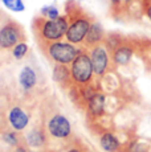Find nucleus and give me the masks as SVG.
I'll return each mask as SVG.
<instances>
[{
    "instance_id": "f257e3e1",
    "label": "nucleus",
    "mask_w": 151,
    "mask_h": 152,
    "mask_svg": "<svg viewBox=\"0 0 151 152\" xmlns=\"http://www.w3.org/2000/svg\"><path fill=\"white\" fill-rule=\"evenodd\" d=\"M31 124L29 104L8 82L0 83V126L24 132Z\"/></svg>"
},
{
    "instance_id": "f03ea898",
    "label": "nucleus",
    "mask_w": 151,
    "mask_h": 152,
    "mask_svg": "<svg viewBox=\"0 0 151 152\" xmlns=\"http://www.w3.org/2000/svg\"><path fill=\"white\" fill-rule=\"evenodd\" d=\"M41 119L48 136L49 152L61 150L74 139L70 121L56 103H52L51 99L43 103Z\"/></svg>"
},
{
    "instance_id": "7ed1b4c3",
    "label": "nucleus",
    "mask_w": 151,
    "mask_h": 152,
    "mask_svg": "<svg viewBox=\"0 0 151 152\" xmlns=\"http://www.w3.org/2000/svg\"><path fill=\"white\" fill-rule=\"evenodd\" d=\"M40 72L41 70L36 65L27 62L17 72L16 83L8 82L12 86V89L21 97L23 101H25L29 106L34 104L36 99L40 98V94L45 87L44 78Z\"/></svg>"
},
{
    "instance_id": "20e7f679",
    "label": "nucleus",
    "mask_w": 151,
    "mask_h": 152,
    "mask_svg": "<svg viewBox=\"0 0 151 152\" xmlns=\"http://www.w3.org/2000/svg\"><path fill=\"white\" fill-rule=\"evenodd\" d=\"M65 15L69 19V28L65 36L66 41L74 44L77 46H82L89 29H90L93 23L95 21L94 16L86 12L74 0H66Z\"/></svg>"
},
{
    "instance_id": "39448f33",
    "label": "nucleus",
    "mask_w": 151,
    "mask_h": 152,
    "mask_svg": "<svg viewBox=\"0 0 151 152\" xmlns=\"http://www.w3.org/2000/svg\"><path fill=\"white\" fill-rule=\"evenodd\" d=\"M69 28V19L66 15H61L59 19L51 20L43 16H36L32 21V32L37 45L53 41H61L66 36Z\"/></svg>"
},
{
    "instance_id": "423d86ee",
    "label": "nucleus",
    "mask_w": 151,
    "mask_h": 152,
    "mask_svg": "<svg viewBox=\"0 0 151 152\" xmlns=\"http://www.w3.org/2000/svg\"><path fill=\"white\" fill-rule=\"evenodd\" d=\"M41 53L53 64L70 66L80 53L81 48L69 41H53L39 45Z\"/></svg>"
},
{
    "instance_id": "0eeeda50",
    "label": "nucleus",
    "mask_w": 151,
    "mask_h": 152,
    "mask_svg": "<svg viewBox=\"0 0 151 152\" xmlns=\"http://www.w3.org/2000/svg\"><path fill=\"white\" fill-rule=\"evenodd\" d=\"M70 72L72 80H73L72 86L77 87V89H86L90 85H94L93 83L94 73H93L92 60L88 49L81 48L80 53L70 65Z\"/></svg>"
},
{
    "instance_id": "6e6552de",
    "label": "nucleus",
    "mask_w": 151,
    "mask_h": 152,
    "mask_svg": "<svg viewBox=\"0 0 151 152\" xmlns=\"http://www.w3.org/2000/svg\"><path fill=\"white\" fill-rule=\"evenodd\" d=\"M27 41V34L21 24L8 17L0 27V52L12 53L17 44Z\"/></svg>"
},
{
    "instance_id": "1a4fd4ad",
    "label": "nucleus",
    "mask_w": 151,
    "mask_h": 152,
    "mask_svg": "<svg viewBox=\"0 0 151 152\" xmlns=\"http://www.w3.org/2000/svg\"><path fill=\"white\" fill-rule=\"evenodd\" d=\"M23 143L29 152H49V142L41 115L36 123L28 126L27 131L23 134Z\"/></svg>"
},
{
    "instance_id": "9d476101",
    "label": "nucleus",
    "mask_w": 151,
    "mask_h": 152,
    "mask_svg": "<svg viewBox=\"0 0 151 152\" xmlns=\"http://www.w3.org/2000/svg\"><path fill=\"white\" fill-rule=\"evenodd\" d=\"M89 56L92 60V66H93V73H94L95 78H103L107 72H110L111 68V52L106 46L105 42L97 44L95 46L89 49Z\"/></svg>"
},
{
    "instance_id": "9b49d317",
    "label": "nucleus",
    "mask_w": 151,
    "mask_h": 152,
    "mask_svg": "<svg viewBox=\"0 0 151 152\" xmlns=\"http://www.w3.org/2000/svg\"><path fill=\"white\" fill-rule=\"evenodd\" d=\"M109 13L115 20H125L134 12V7H141L142 0H107Z\"/></svg>"
},
{
    "instance_id": "f8f14e48",
    "label": "nucleus",
    "mask_w": 151,
    "mask_h": 152,
    "mask_svg": "<svg viewBox=\"0 0 151 152\" xmlns=\"http://www.w3.org/2000/svg\"><path fill=\"white\" fill-rule=\"evenodd\" d=\"M21 144V132L0 126V152H17Z\"/></svg>"
},
{
    "instance_id": "ddd939ff",
    "label": "nucleus",
    "mask_w": 151,
    "mask_h": 152,
    "mask_svg": "<svg viewBox=\"0 0 151 152\" xmlns=\"http://www.w3.org/2000/svg\"><path fill=\"white\" fill-rule=\"evenodd\" d=\"M135 53V46L130 40L122 39L119 45L111 52V60L115 66H125L131 61Z\"/></svg>"
},
{
    "instance_id": "4468645a",
    "label": "nucleus",
    "mask_w": 151,
    "mask_h": 152,
    "mask_svg": "<svg viewBox=\"0 0 151 152\" xmlns=\"http://www.w3.org/2000/svg\"><path fill=\"white\" fill-rule=\"evenodd\" d=\"M105 104H106V99H105V94H103L101 90H98L93 97L88 101L85 107L86 115L88 118H90L92 121L101 118L103 115V111H105Z\"/></svg>"
},
{
    "instance_id": "2eb2a0df",
    "label": "nucleus",
    "mask_w": 151,
    "mask_h": 152,
    "mask_svg": "<svg viewBox=\"0 0 151 152\" xmlns=\"http://www.w3.org/2000/svg\"><path fill=\"white\" fill-rule=\"evenodd\" d=\"M53 81L56 82L62 90L68 91L70 86L73 85L72 80V72L68 65H60L54 64L53 65Z\"/></svg>"
},
{
    "instance_id": "dca6fc26",
    "label": "nucleus",
    "mask_w": 151,
    "mask_h": 152,
    "mask_svg": "<svg viewBox=\"0 0 151 152\" xmlns=\"http://www.w3.org/2000/svg\"><path fill=\"white\" fill-rule=\"evenodd\" d=\"M105 37H106V33H105V31H103L102 25H101L98 21H94L92 24L90 29H89L85 40H84L82 48H85L89 50V49L93 48V46H95L97 44H101V42L105 41Z\"/></svg>"
},
{
    "instance_id": "f3484780",
    "label": "nucleus",
    "mask_w": 151,
    "mask_h": 152,
    "mask_svg": "<svg viewBox=\"0 0 151 152\" xmlns=\"http://www.w3.org/2000/svg\"><path fill=\"white\" fill-rule=\"evenodd\" d=\"M98 142H100L101 148L106 152H122V148H123L121 140L111 131H102L100 134Z\"/></svg>"
},
{
    "instance_id": "a211bd4d",
    "label": "nucleus",
    "mask_w": 151,
    "mask_h": 152,
    "mask_svg": "<svg viewBox=\"0 0 151 152\" xmlns=\"http://www.w3.org/2000/svg\"><path fill=\"white\" fill-rule=\"evenodd\" d=\"M122 152H151V145L144 140L133 139L123 144Z\"/></svg>"
},
{
    "instance_id": "6ab92c4d",
    "label": "nucleus",
    "mask_w": 151,
    "mask_h": 152,
    "mask_svg": "<svg viewBox=\"0 0 151 152\" xmlns=\"http://www.w3.org/2000/svg\"><path fill=\"white\" fill-rule=\"evenodd\" d=\"M56 152H94V150H92L88 144L81 142L80 139H73L70 143H68Z\"/></svg>"
},
{
    "instance_id": "aec40b11",
    "label": "nucleus",
    "mask_w": 151,
    "mask_h": 152,
    "mask_svg": "<svg viewBox=\"0 0 151 152\" xmlns=\"http://www.w3.org/2000/svg\"><path fill=\"white\" fill-rule=\"evenodd\" d=\"M28 52H29V46H28V44L25 41H23V42L17 44L15 48L12 49V53H11V56H12L13 60L23 61L25 57H27Z\"/></svg>"
},
{
    "instance_id": "412c9836",
    "label": "nucleus",
    "mask_w": 151,
    "mask_h": 152,
    "mask_svg": "<svg viewBox=\"0 0 151 152\" xmlns=\"http://www.w3.org/2000/svg\"><path fill=\"white\" fill-rule=\"evenodd\" d=\"M40 16L45 17V19H51V20H56L61 16L60 11L56 5H44L40 11Z\"/></svg>"
},
{
    "instance_id": "4be33fe9",
    "label": "nucleus",
    "mask_w": 151,
    "mask_h": 152,
    "mask_svg": "<svg viewBox=\"0 0 151 152\" xmlns=\"http://www.w3.org/2000/svg\"><path fill=\"white\" fill-rule=\"evenodd\" d=\"M3 4L12 12H23L25 10V5L23 0H1Z\"/></svg>"
},
{
    "instance_id": "5701e85b",
    "label": "nucleus",
    "mask_w": 151,
    "mask_h": 152,
    "mask_svg": "<svg viewBox=\"0 0 151 152\" xmlns=\"http://www.w3.org/2000/svg\"><path fill=\"white\" fill-rule=\"evenodd\" d=\"M142 12L151 23V0H142Z\"/></svg>"
},
{
    "instance_id": "b1692460",
    "label": "nucleus",
    "mask_w": 151,
    "mask_h": 152,
    "mask_svg": "<svg viewBox=\"0 0 151 152\" xmlns=\"http://www.w3.org/2000/svg\"><path fill=\"white\" fill-rule=\"evenodd\" d=\"M7 19H8V17L5 16V13L3 12V11H0V27H1V24H3V23H4Z\"/></svg>"
},
{
    "instance_id": "393cba45",
    "label": "nucleus",
    "mask_w": 151,
    "mask_h": 152,
    "mask_svg": "<svg viewBox=\"0 0 151 152\" xmlns=\"http://www.w3.org/2000/svg\"><path fill=\"white\" fill-rule=\"evenodd\" d=\"M0 1H1V0H0Z\"/></svg>"
}]
</instances>
